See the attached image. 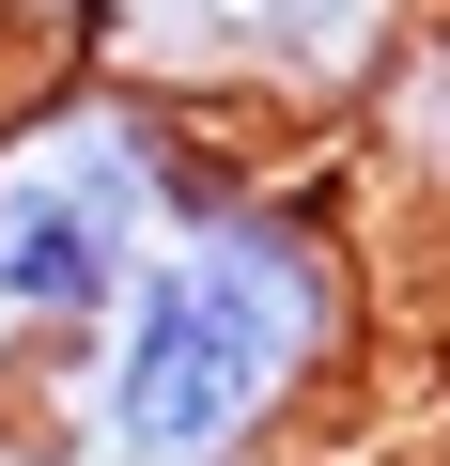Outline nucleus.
Wrapping results in <instances>:
<instances>
[{"label": "nucleus", "mask_w": 450, "mask_h": 466, "mask_svg": "<svg viewBox=\"0 0 450 466\" xmlns=\"http://www.w3.org/2000/svg\"><path fill=\"white\" fill-rule=\"evenodd\" d=\"M404 32V0H217L202 109H280V94H357Z\"/></svg>", "instance_id": "7ed1b4c3"}, {"label": "nucleus", "mask_w": 450, "mask_h": 466, "mask_svg": "<svg viewBox=\"0 0 450 466\" xmlns=\"http://www.w3.org/2000/svg\"><path fill=\"white\" fill-rule=\"evenodd\" d=\"M234 109H186L140 78H63V94H0V420L78 404L125 280L171 249V218L202 171L234 156Z\"/></svg>", "instance_id": "f03ea898"}, {"label": "nucleus", "mask_w": 450, "mask_h": 466, "mask_svg": "<svg viewBox=\"0 0 450 466\" xmlns=\"http://www.w3.org/2000/svg\"><path fill=\"white\" fill-rule=\"evenodd\" d=\"M357 218L280 171V156H217L202 202L171 218V249L125 280L78 404H63V451L94 466H249L280 451L342 373H357Z\"/></svg>", "instance_id": "f257e3e1"}]
</instances>
